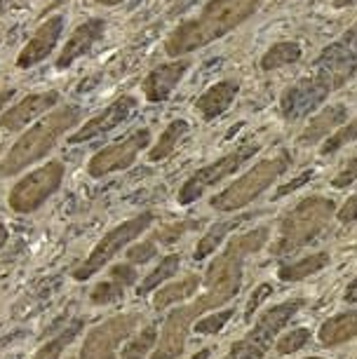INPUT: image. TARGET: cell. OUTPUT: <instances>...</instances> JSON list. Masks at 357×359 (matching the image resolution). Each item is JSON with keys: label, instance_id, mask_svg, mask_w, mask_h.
<instances>
[{"label": "cell", "instance_id": "e0dca14e", "mask_svg": "<svg viewBox=\"0 0 357 359\" xmlns=\"http://www.w3.org/2000/svg\"><path fill=\"white\" fill-rule=\"evenodd\" d=\"M238 94H240L238 80H233V78L219 80L217 85L207 87V90L202 92L198 99H195V113H198L202 120H207V123H210V120L224 115L228 108L233 106V101H235Z\"/></svg>", "mask_w": 357, "mask_h": 359}, {"label": "cell", "instance_id": "7402d4cb", "mask_svg": "<svg viewBox=\"0 0 357 359\" xmlns=\"http://www.w3.org/2000/svg\"><path fill=\"white\" fill-rule=\"evenodd\" d=\"M242 221H247V216H238V219H231V221H219V223H214V226H212L210 230H207L205 235L200 237L198 247H195L193 259H195V261H205L207 256H212V254L221 247V242H224L226 237H228V233H233V230L238 228Z\"/></svg>", "mask_w": 357, "mask_h": 359}, {"label": "cell", "instance_id": "f546056e", "mask_svg": "<svg viewBox=\"0 0 357 359\" xmlns=\"http://www.w3.org/2000/svg\"><path fill=\"white\" fill-rule=\"evenodd\" d=\"M233 317V310H221V313H212L207 317H202V320L195 322V331L198 334H217L228 324V320Z\"/></svg>", "mask_w": 357, "mask_h": 359}, {"label": "cell", "instance_id": "44dd1931", "mask_svg": "<svg viewBox=\"0 0 357 359\" xmlns=\"http://www.w3.org/2000/svg\"><path fill=\"white\" fill-rule=\"evenodd\" d=\"M303 57V47L294 40H280V43H273L261 57V71H278L285 69V66L299 64Z\"/></svg>", "mask_w": 357, "mask_h": 359}, {"label": "cell", "instance_id": "6da1fadb", "mask_svg": "<svg viewBox=\"0 0 357 359\" xmlns=\"http://www.w3.org/2000/svg\"><path fill=\"white\" fill-rule=\"evenodd\" d=\"M357 73V22L315 59L311 76L296 80L280 97V113L287 123L308 118L325 104L329 94L348 85Z\"/></svg>", "mask_w": 357, "mask_h": 359}, {"label": "cell", "instance_id": "9c48e42d", "mask_svg": "<svg viewBox=\"0 0 357 359\" xmlns=\"http://www.w3.org/2000/svg\"><path fill=\"white\" fill-rule=\"evenodd\" d=\"M151 130L148 127H141V130L130 132L127 137L113 141V144L104 146L101 151L92 155V160L87 162V174L92 179H104L113 172H123V169H130L134 162H137L139 153L146 151L151 146Z\"/></svg>", "mask_w": 357, "mask_h": 359}, {"label": "cell", "instance_id": "52a82bcc", "mask_svg": "<svg viewBox=\"0 0 357 359\" xmlns=\"http://www.w3.org/2000/svg\"><path fill=\"white\" fill-rule=\"evenodd\" d=\"M261 151V146L257 144V141L247 139L242 141V144H238L233 148L231 153L221 155L219 160L210 162V165L200 167L198 172L191 174V179H186V184L181 186V191L177 195V202L179 205H193L195 200H200L202 195H205L210 188H214L217 184H221L224 179H228L231 174H235L238 169L245 165L247 160H252L254 155H257Z\"/></svg>", "mask_w": 357, "mask_h": 359}, {"label": "cell", "instance_id": "4316f807", "mask_svg": "<svg viewBox=\"0 0 357 359\" xmlns=\"http://www.w3.org/2000/svg\"><path fill=\"white\" fill-rule=\"evenodd\" d=\"M350 141H357V118L348 120V123L341 125L332 137H327L325 144H322V148H320V153L322 155H334L336 151H341L343 146H348Z\"/></svg>", "mask_w": 357, "mask_h": 359}, {"label": "cell", "instance_id": "d4e9b609", "mask_svg": "<svg viewBox=\"0 0 357 359\" xmlns=\"http://www.w3.org/2000/svg\"><path fill=\"white\" fill-rule=\"evenodd\" d=\"M80 329H83V320H76L73 324H69L62 334H57L55 338H50L47 343L40 345L38 352L31 359H62L66 345H69L73 338L80 334Z\"/></svg>", "mask_w": 357, "mask_h": 359}, {"label": "cell", "instance_id": "ee69618b", "mask_svg": "<svg viewBox=\"0 0 357 359\" xmlns=\"http://www.w3.org/2000/svg\"><path fill=\"white\" fill-rule=\"evenodd\" d=\"M207 357H210V350H202L200 355H195L193 359H207Z\"/></svg>", "mask_w": 357, "mask_h": 359}, {"label": "cell", "instance_id": "ffe728a7", "mask_svg": "<svg viewBox=\"0 0 357 359\" xmlns=\"http://www.w3.org/2000/svg\"><path fill=\"white\" fill-rule=\"evenodd\" d=\"M188 130H191V127H188V123L184 118L172 120V123L160 132L156 144L148 146V162H163V160L170 158V155L179 148L181 141H184Z\"/></svg>", "mask_w": 357, "mask_h": 359}, {"label": "cell", "instance_id": "b9f144b4", "mask_svg": "<svg viewBox=\"0 0 357 359\" xmlns=\"http://www.w3.org/2000/svg\"><path fill=\"white\" fill-rule=\"evenodd\" d=\"M353 5H357V0H334L336 10H346V8H353Z\"/></svg>", "mask_w": 357, "mask_h": 359}, {"label": "cell", "instance_id": "8fae6325", "mask_svg": "<svg viewBox=\"0 0 357 359\" xmlns=\"http://www.w3.org/2000/svg\"><path fill=\"white\" fill-rule=\"evenodd\" d=\"M137 315H120L94 327L85 336L80 359H116L120 341H125L130 336V331L137 327Z\"/></svg>", "mask_w": 357, "mask_h": 359}, {"label": "cell", "instance_id": "f6af8a7d", "mask_svg": "<svg viewBox=\"0 0 357 359\" xmlns=\"http://www.w3.org/2000/svg\"><path fill=\"white\" fill-rule=\"evenodd\" d=\"M5 10V0H0V12H3Z\"/></svg>", "mask_w": 357, "mask_h": 359}, {"label": "cell", "instance_id": "8992f818", "mask_svg": "<svg viewBox=\"0 0 357 359\" xmlns=\"http://www.w3.org/2000/svg\"><path fill=\"white\" fill-rule=\"evenodd\" d=\"M66 167L62 160H50L38 169H33L12 186L8 205L17 214H33L45 205L64 184Z\"/></svg>", "mask_w": 357, "mask_h": 359}, {"label": "cell", "instance_id": "d590c367", "mask_svg": "<svg viewBox=\"0 0 357 359\" xmlns=\"http://www.w3.org/2000/svg\"><path fill=\"white\" fill-rule=\"evenodd\" d=\"M336 216H339L341 223H353V221H357V195L348 198V202L341 207V212L336 214Z\"/></svg>", "mask_w": 357, "mask_h": 359}, {"label": "cell", "instance_id": "484cf974", "mask_svg": "<svg viewBox=\"0 0 357 359\" xmlns=\"http://www.w3.org/2000/svg\"><path fill=\"white\" fill-rule=\"evenodd\" d=\"M179 266H181V256L179 254L165 256V259L160 261V266L153 270V273H148L146 280L139 284V296H146V294H151V291H156L160 284L167 282L170 277H174L179 273Z\"/></svg>", "mask_w": 357, "mask_h": 359}, {"label": "cell", "instance_id": "83f0119b", "mask_svg": "<svg viewBox=\"0 0 357 359\" xmlns=\"http://www.w3.org/2000/svg\"><path fill=\"white\" fill-rule=\"evenodd\" d=\"M125 294V287L120 282H116L113 277H109V280L99 282L97 287H94L90 291V301L94 303V306H109V303H116L120 301Z\"/></svg>", "mask_w": 357, "mask_h": 359}, {"label": "cell", "instance_id": "ac0fdd59", "mask_svg": "<svg viewBox=\"0 0 357 359\" xmlns=\"http://www.w3.org/2000/svg\"><path fill=\"white\" fill-rule=\"evenodd\" d=\"M346 123H348V106L346 104H329L322 108L315 118H311V123L306 125V130L299 134V144L308 146V144L325 141Z\"/></svg>", "mask_w": 357, "mask_h": 359}, {"label": "cell", "instance_id": "30bf717a", "mask_svg": "<svg viewBox=\"0 0 357 359\" xmlns=\"http://www.w3.org/2000/svg\"><path fill=\"white\" fill-rule=\"evenodd\" d=\"M332 212H334V205L325 198L303 200L301 205L287 216V221L282 223V242H280L282 252L308 245L315 237V233L322 230V226L327 223Z\"/></svg>", "mask_w": 357, "mask_h": 359}, {"label": "cell", "instance_id": "ab89813d", "mask_svg": "<svg viewBox=\"0 0 357 359\" xmlns=\"http://www.w3.org/2000/svg\"><path fill=\"white\" fill-rule=\"evenodd\" d=\"M346 301H348V303H357V277L348 284V289H346Z\"/></svg>", "mask_w": 357, "mask_h": 359}, {"label": "cell", "instance_id": "603a6c76", "mask_svg": "<svg viewBox=\"0 0 357 359\" xmlns=\"http://www.w3.org/2000/svg\"><path fill=\"white\" fill-rule=\"evenodd\" d=\"M327 263H329V254H308V256H303V259H299V261L282 266L280 268V280H285V282L303 280V277H308V275L320 273Z\"/></svg>", "mask_w": 357, "mask_h": 359}, {"label": "cell", "instance_id": "3957f363", "mask_svg": "<svg viewBox=\"0 0 357 359\" xmlns=\"http://www.w3.org/2000/svg\"><path fill=\"white\" fill-rule=\"evenodd\" d=\"M83 120V111L76 104H59L45 113L38 123H33L19 137L5 158L0 160V181L26 172L31 165L45 160L57 148V144L71 130H76Z\"/></svg>", "mask_w": 357, "mask_h": 359}, {"label": "cell", "instance_id": "f1b7e54d", "mask_svg": "<svg viewBox=\"0 0 357 359\" xmlns=\"http://www.w3.org/2000/svg\"><path fill=\"white\" fill-rule=\"evenodd\" d=\"M156 338L158 331L156 327H146L134 341L123 350V359H144L148 355V350L156 348Z\"/></svg>", "mask_w": 357, "mask_h": 359}, {"label": "cell", "instance_id": "9a60e30c", "mask_svg": "<svg viewBox=\"0 0 357 359\" xmlns=\"http://www.w3.org/2000/svg\"><path fill=\"white\" fill-rule=\"evenodd\" d=\"M104 36H106V22H104V19H101V17L85 19L83 24H78L76 29H73L69 40H66V45L62 47V52H59L55 66L59 71L71 69L78 59H83L85 54H90L94 50V45H97Z\"/></svg>", "mask_w": 357, "mask_h": 359}, {"label": "cell", "instance_id": "4fadbf2b", "mask_svg": "<svg viewBox=\"0 0 357 359\" xmlns=\"http://www.w3.org/2000/svg\"><path fill=\"white\" fill-rule=\"evenodd\" d=\"M134 111H137V99L130 97V94L118 97L111 106H106L104 111L97 113L94 118H90L87 123H83L73 134H69L66 144L76 146V144H83V141H92L97 137H104V134H109V132L116 130V127L127 123Z\"/></svg>", "mask_w": 357, "mask_h": 359}, {"label": "cell", "instance_id": "5b68a950", "mask_svg": "<svg viewBox=\"0 0 357 359\" xmlns=\"http://www.w3.org/2000/svg\"><path fill=\"white\" fill-rule=\"evenodd\" d=\"M153 221H156V214L141 212L139 216H132V219H127L125 223H120V226L109 230V233L94 245L92 252L87 254V259L73 270V280L85 282V280H90L92 275H97L99 270H104V266H109L123 249L130 247L139 235H144L146 230L151 228Z\"/></svg>", "mask_w": 357, "mask_h": 359}, {"label": "cell", "instance_id": "f35d334b", "mask_svg": "<svg viewBox=\"0 0 357 359\" xmlns=\"http://www.w3.org/2000/svg\"><path fill=\"white\" fill-rule=\"evenodd\" d=\"M313 174H303V176H299V181H294V184H287V186H282L280 191H278V198H282V195H287V193H292V191H296L301 184H306L308 179H311Z\"/></svg>", "mask_w": 357, "mask_h": 359}, {"label": "cell", "instance_id": "4dcf8cb0", "mask_svg": "<svg viewBox=\"0 0 357 359\" xmlns=\"http://www.w3.org/2000/svg\"><path fill=\"white\" fill-rule=\"evenodd\" d=\"M156 254H158V245H156V240H144V242H139V245H132V247H127V261L130 263H148L151 259H156Z\"/></svg>", "mask_w": 357, "mask_h": 359}, {"label": "cell", "instance_id": "8d00e7d4", "mask_svg": "<svg viewBox=\"0 0 357 359\" xmlns=\"http://www.w3.org/2000/svg\"><path fill=\"white\" fill-rule=\"evenodd\" d=\"M268 294H271V287H268V284H261V287H259V294H257V296H252V301H249V306H247L249 313H252V310H257V308L261 306V301H264V298H268Z\"/></svg>", "mask_w": 357, "mask_h": 359}, {"label": "cell", "instance_id": "7a4b0ae2", "mask_svg": "<svg viewBox=\"0 0 357 359\" xmlns=\"http://www.w3.org/2000/svg\"><path fill=\"white\" fill-rule=\"evenodd\" d=\"M261 5L264 0H210L198 17L181 22L170 33V38L165 40L167 57L179 59L212 45L214 40L228 36L247 19H252Z\"/></svg>", "mask_w": 357, "mask_h": 359}, {"label": "cell", "instance_id": "5bb4252c", "mask_svg": "<svg viewBox=\"0 0 357 359\" xmlns=\"http://www.w3.org/2000/svg\"><path fill=\"white\" fill-rule=\"evenodd\" d=\"M64 26H66L64 15L47 17L36 29V33L29 38V43L22 47V52L17 54V62H15L17 69L26 71V69H33V66L43 64L59 45V38L64 36Z\"/></svg>", "mask_w": 357, "mask_h": 359}, {"label": "cell", "instance_id": "ba28073f", "mask_svg": "<svg viewBox=\"0 0 357 359\" xmlns=\"http://www.w3.org/2000/svg\"><path fill=\"white\" fill-rule=\"evenodd\" d=\"M303 306V301H287L282 306L268 310V313L261 317L259 324L254 327V331L242 338L238 345H233V350L228 352L226 359H261L271 348L273 338L280 334V329L292 320V317L299 313V308Z\"/></svg>", "mask_w": 357, "mask_h": 359}, {"label": "cell", "instance_id": "7c38bea8", "mask_svg": "<svg viewBox=\"0 0 357 359\" xmlns=\"http://www.w3.org/2000/svg\"><path fill=\"white\" fill-rule=\"evenodd\" d=\"M59 99H62V94L57 90L26 94L22 101H17L8 111H3V115H0V132H22L24 127H29L31 123L43 118L45 113H50L55 106H59Z\"/></svg>", "mask_w": 357, "mask_h": 359}, {"label": "cell", "instance_id": "2e32d148", "mask_svg": "<svg viewBox=\"0 0 357 359\" xmlns=\"http://www.w3.org/2000/svg\"><path fill=\"white\" fill-rule=\"evenodd\" d=\"M191 69V62L186 57H179L174 62H167V64H160L156 66L148 76L144 78V99L148 104H163L172 97V92L177 90L179 83L184 80V76Z\"/></svg>", "mask_w": 357, "mask_h": 359}, {"label": "cell", "instance_id": "277c9868", "mask_svg": "<svg viewBox=\"0 0 357 359\" xmlns=\"http://www.w3.org/2000/svg\"><path fill=\"white\" fill-rule=\"evenodd\" d=\"M289 167H292V155L282 148L273 158L257 162L247 174H242L235 184L228 186L226 191L214 195L210 200V205L217 209V212H235V209L247 207L249 202L257 200L264 191H268Z\"/></svg>", "mask_w": 357, "mask_h": 359}, {"label": "cell", "instance_id": "60d3db41", "mask_svg": "<svg viewBox=\"0 0 357 359\" xmlns=\"http://www.w3.org/2000/svg\"><path fill=\"white\" fill-rule=\"evenodd\" d=\"M8 240H10V230H8V226H5L3 221H0V249L8 245Z\"/></svg>", "mask_w": 357, "mask_h": 359}, {"label": "cell", "instance_id": "d6986e66", "mask_svg": "<svg viewBox=\"0 0 357 359\" xmlns=\"http://www.w3.org/2000/svg\"><path fill=\"white\" fill-rule=\"evenodd\" d=\"M195 315V308H184L170 315V320L165 324V334L160 341V348L156 350V355L151 359H174L181 352V343H184L188 320Z\"/></svg>", "mask_w": 357, "mask_h": 359}, {"label": "cell", "instance_id": "cb8c5ba5", "mask_svg": "<svg viewBox=\"0 0 357 359\" xmlns=\"http://www.w3.org/2000/svg\"><path fill=\"white\" fill-rule=\"evenodd\" d=\"M200 287V280L195 275H188L184 277V280H179L177 284H170V287H163L156 294V298H153V306H156L158 310H163L167 306H172V303L177 301H184V298L193 296L195 291H198Z\"/></svg>", "mask_w": 357, "mask_h": 359}, {"label": "cell", "instance_id": "74e56055", "mask_svg": "<svg viewBox=\"0 0 357 359\" xmlns=\"http://www.w3.org/2000/svg\"><path fill=\"white\" fill-rule=\"evenodd\" d=\"M15 97H17V90H15V87H10V90H3V92H0V113L8 111L10 104H12V99H15Z\"/></svg>", "mask_w": 357, "mask_h": 359}, {"label": "cell", "instance_id": "d6a6232c", "mask_svg": "<svg viewBox=\"0 0 357 359\" xmlns=\"http://www.w3.org/2000/svg\"><path fill=\"white\" fill-rule=\"evenodd\" d=\"M353 181H357V151L353 153V158L348 160V165L334 176L332 186L334 188H348L350 184H353Z\"/></svg>", "mask_w": 357, "mask_h": 359}, {"label": "cell", "instance_id": "7bdbcfd3", "mask_svg": "<svg viewBox=\"0 0 357 359\" xmlns=\"http://www.w3.org/2000/svg\"><path fill=\"white\" fill-rule=\"evenodd\" d=\"M97 5H104V8H116V5H123L125 0H94Z\"/></svg>", "mask_w": 357, "mask_h": 359}, {"label": "cell", "instance_id": "e575fe53", "mask_svg": "<svg viewBox=\"0 0 357 359\" xmlns=\"http://www.w3.org/2000/svg\"><path fill=\"white\" fill-rule=\"evenodd\" d=\"M191 228H198V223H195V221H186V223H177V226L163 228L158 233V240L160 242H174V240H179V237L184 235L186 230H191Z\"/></svg>", "mask_w": 357, "mask_h": 359}, {"label": "cell", "instance_id": "1f68e13d", "mask_svg": "<svg viewBox=\"0 0 357 359\" xmlns=\"http://www.w3.org/2000/svg\"><path fill=\"white\" fill-rule=\"evenodd\" d=\"M109 277H113V280L120 282L127 289L139 280V273H137V268H134V263H118V266L111 268Z\"/></svg>", "mask_w": 357, "mask_h": 359}, {"label": "cell", "instance_id": "836d02e7", "mask_svg": "<svg viewBox=\"0 0 357 359\" xmlns=\"http://www.w3.org/2000/svg\"><path fill=\"white\" fill-rule=\"evenodd\" d=\"M308 338H311V334H308L306 329H296L287 338H282V341H280V352H294V350H299V348H303V343H306Z\"/></svg>", "mask_w": 357, "mask_h": 359}]
</instances>
